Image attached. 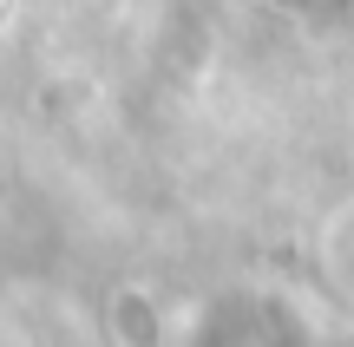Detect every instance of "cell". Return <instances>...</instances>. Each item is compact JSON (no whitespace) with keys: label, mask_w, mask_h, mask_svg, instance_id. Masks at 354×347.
<instances>
[{"label":"cell","mask_w":354,"mask_h":347,"mask_svg":"<svg viewBox=\"0 0 354 347\" xmlns=\"http://www.w3.org/2000/svg\"><path fill=\"white\" fill-rule=\"evenodd\" d=\"M295 7H315V0H295Z\"/></svg>","instance_id":"1"}]
</instances>
